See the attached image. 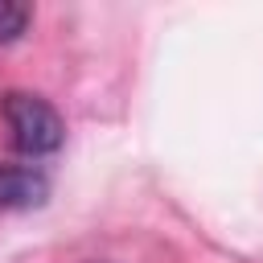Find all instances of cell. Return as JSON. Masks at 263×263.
Listing matches in <instances>:
<instances>
[{
	"label": "cell",
	"instance_id": "cell-1",
	"mask_svg": "<svg viewBox=\"0 0 263 263\" xmlns=\"http://www.w3.org/2000/svg\"><path fill=\"white\" fill-rule=\"evenodd\" d=\"M0 115L8 123V136L12 144L25 152V156H49L62 148L66 140V123L58 115V107L33 90H8L0 99Z\"/></svg>",
	"mask_w": 263,
	"mask_h": 263
},
{
	"label": "cell",
	"instance_id": "cell-2",
	"mask_svg": "<svg viewBox=\"0 0 263 263\" xmlns=\"http://www.w3.org/2000/svg\"><path fill=\"white\" fill-rule=\"evenodd\" d=\"M49 177L37 164H0V214H25L45 205Z\"/></svg>",
	"mask_w": 263,
	"mask_h": 263
},
{
	"label": "cell",
	"instance_id": "cell-3",
	"mask_svg": "<svg viewBox=\"0 0 263 263\" xmlns=\"http://www.w3.org/2000/svg\"><path fill=\"white\" fill-rule=\"evenodd\" d=\"M33 21V8L29 4H16V0H0V45L16 41Z\"/></svg>",
	"mask_w": 263,
	"mask_h": 263
}]
</instances>
